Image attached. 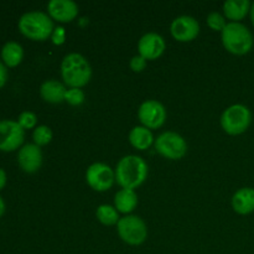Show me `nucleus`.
Wrapping results in <instances>:
<instances>
[{
	"label": "nucleus",
	"mask_w": 254,
	"mask_h": 254,
	"mask_svg": "<svg viewBox=\"0 0 254 254\" xmlns=\"http://www.w3.org/2000/svg\"><path fill=\"white\" fill-rule=\"evenodd\" d=\"M250 0H227L223 2V15L230 22H241L251 11Z\"/></svg>",
	"instance_id": "nucleus-17"
},
{
	"label": "nucleus",
	"mask_w": 254,
	"mask_h": 254,
	"mask_svg": "<svg viewBox=\"0 0 254 254\" xmlns=\"http://www.w3.org/2000/svg\"><path fill=\"white\" fill-rule=\"evenodd\" d=\"M7 81V68L4 64V62L0 60V88L4 87V84Z\"/></svg>",
	"instance_id": "nucleus-28"
},
{
	"label": "nucleus",
	"mask_w": 254,
	"mask_h": 254,
	"mask_svg": "<svg viewBox=\"0 0 254 254\" xmlns=\"http://www.w3.org/2000/svg\"><path fill=\"white\" fill-rule=\"evenodd\" d=\"M61 76L69 88H82L92 78V67L81 54L71 52L61 62Z\"/></svg>",
	"instance_id": "nucleus-2"
},
{
	"label": "nucleus",
	"mask_w": 254,
	"mask_h": 254,
	"mask_svg": "<svg viewBox=\"0 0 254 254\" xmlns=\"http://www.w3.org/2000/svg\"><path fill=\"white\" fill-rule=\"evenodd\" d=\"M6 173H5L4 169L0 168V190H2L6 185Z\"/></svg>",
	"instance_id": "nucleus-29"
},
{
	"label": "nucleus",
	"mask_w": 254,
	"mask_h": 254,
	"mask_svg": "<svg viewBox=\"0 0 254 254\" xmlns=\"http://www.w3.org/2000/svg\"><path fill=\"white\" fill-rule=\"evenodd\" d=\"M166 42L164 37L158 32H146L140 37L138 42V51L146 61L156 60L164 54Z\"/></svg>",
	"instance_id": "nucleus-12"
},
{
	"label": "nucleus",
	"mask_w": 254,
	"mask_h": 254,
	"mask_svg": "<svg viewBox=\"0 0 254 254\" xmlns=\"http://www.w3.org/2000/svg\"><path fill=\"white\" fill-rule=\"evenodd\" d=\"M154 148L161 156L170 160H180L188 153V143L175 131H164L154 141Z\"/></svg>",
	"instance_id": "nucleus-7"
},
{
	"label": "nucleus",
	"mask_w": 254,
	"mask_h": 254,
	"mask_svg": "<svg viewBox=\"0 0 254 254\" xmlns=\"http://www.w3.org/2000/svg\"><path fill=\"white\" fill-rule=\"evenodd\" d=\"M250 16H251V21H252V24H253V26H254V2H252V6H251Z\"/></svg>",
	"instance_id": "nucleus-31"
},
{
	"label": "nucleus",
	"mask_w": 254,
	"mask_h": 254,
	"mask_svg": "<svg viewBox=\"0 0 254 254\" xmlns=\"http://www.w3.org/2000/svg\"><path fill=\"white\" fill-rule=\"evenodd\" d=\"M221 127L230 135H241L252 124V112L247 106L236 103L223 111L221 116Z\"/></svg>",
	"instance_id": "nucleus-5"
},
{
	"label": "nucleus",
	"mask_w": 254,
	"mask_h": 254,
	"mask_svg": "<svg viewBox=\"0 0 254 254\" xmlns=\"http://www.w3.org/2000/svg\"><path fill=\"white\" fill-rule=\"evenodd\" d=\"M20 32L34 41H45L54 32V20L49 14L39 10L27 11L20 16L17 22Z\"/></svg>",
	"instance_id": "nucleus-3"
},
{
	"label": "nucleus",
	"mask_w": 254,
	"mask_h": 254,
	"mask_svg": "<svg viewBox=\"0 0 254 254\" xmlns=\"http://www.w3.org/2000/svg\"><path fill=\"white\" fill-rule=\"evenodd\" d=\"M155 141L150 129L143 126H136L129 131V143L138 150H146Z\"/></svg>",
	"instance_id": "nucleus-19"
},
{
	"label": "nucleus",
	"mask_w": 254,
	"mask_h": 254,
	"mask_svg": "<svg viewBox=\"0 0 254 254\" xmlns=\"http://www.w3.org/2000/svg\"><path fill=\"white\" fill-rule=\"evenodd\" d=\"M84 99H86V96L81 88H67L64 102H67L71 106H81Z\"/></svg>",
	"instance_id": "nucleus-25"
},
{
	"label": "nucleus",
	"mask_w": 254,
	"mask_h": 254,
	"mask_svg": "<svg viewBox=\"0 0 254 254\" xmlns=\"http://www.w3.org/2000/svg\"><path fill=\"white\" fill-rule=\"evenodd\" d=\"M50 39H51L52 44L57 45V46L64 44V41H66V30H64V27H62V26L55 27L54 32H52V35Z\"/></svg>",
	"instance_id": "nucleus-27"
},
{
	"label": "nucleus",
	"mask_w": 254,
	"mask_h": 254,
	"mask_svg": "<svg viewBox=\"0 0 254 254\" xmlns=\"http://www.w3.org/2000/svg\"><path fill=\"white\" fill-rule=\"evenodd\" d=\"M149 168L143 158L138 155H126L118 161L116 166V183L122 189L135 190L148 178Z\"/></svg>",
	"instance_id": "nucleus-1"
},
{
	"label": "nucleus",
	"mask_w": 254,
	"mask_h": 254,
	"mask_svg": "<svg viewBox=\"0 0 254 254\" xmlns=\"http://www.w3.org/2000/svg\"><path fill=\"white\" fill-rule=\"evenodd\" d=\"M166 109L163 103L155 99H146L138 109V118L141 126L148 129H159L165 124Z\"/></svg>",
	"instance_id": "nucleus-8"
},
{
	"label": "nucleus",
	"mask_w": 254,
	"mask_h": 254,
	"mask_svg": "<svg viewBox=\"0 0 254 254\" xmlns=\"http://www.w3.org/2000/svg\"><path fill=\"white\" fill-rule=\"evenodd\" d=\"M52 130L50 127L47 126H37L36 128L32 131V139H34V144L39 145L40 148L44 145H47L49 143H51L52 140Z\"/></svg>",
	"instance_id": "nucleus-22"
},
{
	"label": "nucleus",
	"mask_w": 254,
	"mask_h": 254,
	"mask_svg": "<svg viewBox=\"0 0 254 254\" xmlns=\"http://www.w3.org/2000/svg\"><path fill=\"white\" fill-rule=\"evenodd\" d=\"M47 12L52 20L61 24L73 21L78 15V5L72 0H51L47 4Z\"/></svg>",
	"instance_id": "nucleus-14"
},
{
	"label": "nucleus",
	"mask_w": 254,
	"mask_h": 254,
	"mask_svg": "<svg viewBox=\"0 0 254 254\" xmlns=\"http://www.w3.org/2000/svg\"><path fill=\"white\" fill-rule=\"evenodd\" d=\"M232 208L238 215H250L254 212V189L242 188L232 196Z\"/></svg>",
	"instance_id": "nucleus-16"
},
{
	"label": "nucleus",
	"mask_w": 254,
	"mask_h": 254,
	"mask_svg": "<svg viewBox=\"0 0 254 254\" xmlns=\"http://www.w3.org/2000/svg\"><path fill=\"white\" fill-rule=\"evenodd\" d=\"M25 130L17 122L11 119L0 121V150L14 151L24 144Z\"/></svg>",
	"instance_id": "nucleus-10"
},
{
	"label": "nucleus",
	"mask_w": 254,
	"mask_h": 254,
	"mask_svg": "<svg viewBox=\"0 0 254 254\" xmlns=\"http://www.w3.org/2000/svg\"><path fill=\"white\" fill-rule=\"evenodd\" d=\"M1 61L6 67H16L24 59V49L16 41L5 42L1 47Z\"/></svg>",
	"instance_id": "nucleus-20"
},
{
	"label": "nucleus",
	"mask_w": 254,
	"mask_h": 254,
	"mask_svg": "<svg viewBox=\"0 0 254 254\" xmlns=\"http://www.w3.org/2000/svg\"><path fill=\"white\" fill-rule=\"evenodd\" d=\"M86 181L89 188L98 192L109 190L116 183V174L109 165L104 163H93L86 171Z\"/></svg>",
	"instance_id": "nucleus-9"
},
{
	"label": "nucleus",
	"mask_w": 254,
	"mask_h": 254,
	"mask_svg": "<svg viewBox=\"0 0 254 254\" xmlns=\"http://www.w3.org/2000/svg\"><path fill=\"white\" fill-rule=\"evenodd\" d=\"M67 87L56 79H47L40 86V96L47 103L57 104L64 102Z\"/></svg>",
	"instance_id": "nucleus-15"
},
{
	"label": "nucleus",
	"mask_w": 254,
	"mask_h": 254,
	"mask_svg": "<svg viewBox=\"0 0 254 254\" xmlns=\"http://www.w3.org/2000/svg\"><path fill=\"white\" fill-rule=\"evenodd\" d=\"M16 122L24 130L35 129L37 127V116L31 111H24L19 114V118H17Z\"/></svg>",
	"instance_id": "nucleus-24"
},
{
	"label": "nucleus",
	"mask_w": 254,
	"mask_h": 254,
	"mask_svg": "<svg viewBox=\"0 0 254 254\" xmlns=\"http://www.w3.org/2000/svg\"><path fill=\"white\" fill-rule=\"evenodd\" d=\"M117 232L123 242L129 246H140L148 238L146 223L139 216L126 215L117 223Z\"/></svg>",
	"instance_id": "nucleus-6"
},
{
	"label": "nucleus",
	"mask_w": 254,
	"mask_h": 254,
	"mask_svg": "<svg viewBox=\"0 0 254 254\" xmlns=\"http://www.w3.org/2000/svg\"><path fill=\"white\" fill-rule=\"evenodd\" d=\"M138 206V195L135 190L121 189L114 196V207L119 213L130 215Z\"/></svg>",
	"instance_id": "nucleus-18"
},
{
	"label": "nucleus",
	"mask_w": 254,
	"mask_h": 254,
	"mask_svg": "<svg viewBox=\"0 0 254 254\" xmlns=\"http://www.w3.org/2000/svg\"><path fill=\"white\" fill-rule=\"evenodd\" d=\"M44 161L41 148L34 143L22 145L17 153V163L19 166L27 174H34L40 170Z\"/></svg>",
	"instance_id": "nucleus-13"
},
{
	"label": "nucleus",
	"mask_w": 254,
	"mask_h": 254,
	"mask_svg": "<svg viewBox=\"0 0 254 254\" xmlns=\"http://www.w3.org/2000/svg\"><path fill=\"white\" fill-rule=\"evenodd\" d=\"M170 32L176 41L190 42L200 34V24L190 15L175 17L170 25Z\"/></svg>",
	"instance_id": "nucleus-11"
},
{
	"label": "nucleus",
	"mask_w": 254,
	"mask_h": 254,
	"mask_svg": "<svg viewBox=\"0 0 254 254\" xmlns=\"http://www.w3.org/2000/svg\"><path fill=\"white\" fill-rule=\"evenodd\" d=\"M4 213H5V202L4 200H2L1 196H0V217H1Z\"/></svg>",
	"instance_id": "nucleus-30"
},
{
	"label": "nucleus",
	"mask_w": 254,
	"mask_h": 254,
	"mask_svg": "<svg viewBox=\"0 0 254 254\" xmlns=\"http://www.w3.org/2000/svg\"><path fill=\"white\" fill-rule=\"evenodd\" d=\"M207 25L210 29H212L213 31H220L222 32V30L225 29L226 25H227V19L225 17V15L221 14L218 11H212L207 15Z\"/></svg>",
	"instance_id": "nucleus-23"
},
{
	"label": "nucleus",
	"mask_w": 254,
	"mask_h": 254,
	"mask_svg": "<svg viewBox=\"0 0 254 254\" xmlns=\"http://www.w3.org/2000/svg\"><path fill=\"white\" fill-rule=\"evenodd\" d=\"M146 64H148V61H146L143 56L135 55V56L131 57L130 62H129V66H130L131 71L133 72H141L145 69Z\"/></svg>",
	"instance_id": "nucleus-26"
},
{
	"label": "nucleus",
	"mask_w": 254,
	"mask_h": 254,
	"mask_svg": "<svg viewBox=\"0 0 254 254\" xmlns=\"http://www.w3.org/2000/svg\"><path fill=\"white\" fill-rule=\"evenodd\" d=\"M96 217L102 225L104 226H113L118 223L121 220L119 217V212L114 206L111 205H101L98 206L96 211Z\"/></svg>",
	"instance_id": "nucleus-21"
},
{
	"label": "nucleus",
	"mask_w": 254,
	"mask_h": 254,
	"mask_svg": "<svg viewBox=\"0 0 254 254\" xmlns=\"http://www.w3.org/2000/svg\"><path fill=\"white\" fill-rule=\"evenodd\" d=\"M222 45L230 54L243 56L253 49L254 36L242 22H227L221 32Z\"/></svg>",
	"instance_id": "nucleus-4"
}]
</instances>
